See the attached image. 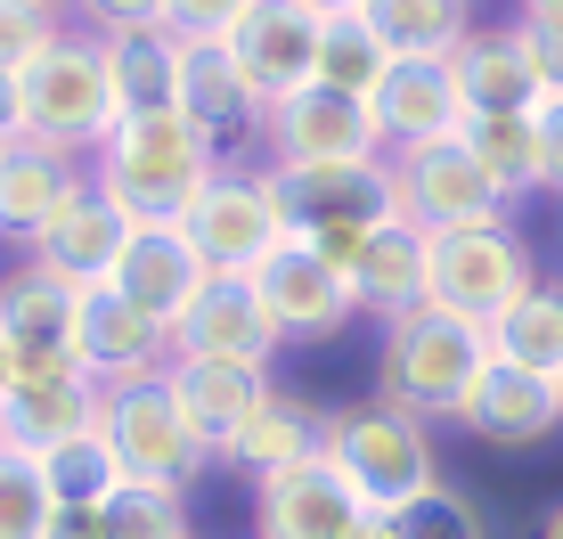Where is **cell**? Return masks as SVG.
Instances as JSON below:
<instances>
[{"label":"cell","instance_id":"obj_1","mask_svg":"<svg viewBox=\"0 0 563 539\" xmlns=\"http://www.w3.org/2000/svg\"><path fill=\"white\" fill-rule=\"evenodd\" d=\"M221 164H229L221 140H212L197 114L164 107V114H131L99 147V188L131 221H188V205L212 188Z\"/></svg>","mask_w":563,"mask_h":539},{"label":"cell","instance_id":"obj_2","mask_svg":"<svg viewBox=\"0 0 563 539\" xmlns=\"http://www.w3.org/2000/svg\"><path fill=\"white\" fill-rule=\"evenodd\" d=\"M482 369H490V327L441 311V302L400 311L384 327V343H376V393L400 400V409L424 417V426H441V417L457 426V409L482 384Z\"/></svg>","mask_w":563,"mask_h":539},{"label":"cell","instance_id":"obj_3","mask_svg":"<svg viewBox=\"0 0 563 539\" xmlns=\"http://www.w3.org/2000/svg\"><path fill=\"white\" fill-rule=\"evenodd\" d=\"M319 450L335 458V466H343V483H352L376 515H409L424 491H441L433 426H424V417H409L400 400H384V393L327 409Z\"/></svg>","mask_w":563,"mask_h":539},{"label":"cell","instance_id":"obj_4","mask_svg":"<svg viewBox=\"0 0 563 539\" xmlns=\"http://www.w3.org/2000/svg\"><path fill=\"white\" fill-rule=\"evenodd\" d=\"M16 82H25V140H42V147L99 156L123 131L114 74H107V33H57V50H42Z\"/></svg>","mask_w":563,"mask_h":539},{"label":"cell","instance_id":"obj_5","mask_svg":"<svg viewBox=\"0 0 563 539\" xmlns=\"http://www.w3.org/2000/svg\"><path fill=\"white\" fill-rule=\"evenodd\" d=\"M188 238L212 262V278H262L269 262L295 245V221H286V197L269 180V164H221L212 188L188 205Z\"/></svg>","mask_w":563,"mask_h":539},{"label":"cell","instance_id":"obj_6","mask_svg":"<svg viewBox=\"0 0 563 539\" xmlns=\"http://www.w3.org/2000/svg\"><path fill=\"white\" fill-rule=\"evenodd\" d=\"M539 286L531 245L515 221H474V229H441L433 238V302L474 327H498L522 295Z\"/></svg>","mask_w":563,"mask_h":539},{"label":"cell","instance_id":"obj_7","mask_svg":"<svg viewBox=\"0 0 563 539\" xmlns=\"http://www.w3.org/2000/svg\"><path fill=\"white\" fill-rule=\"evenodd\" d=\"M107 450L123 458V483H155V491H188L212 466V450L197 441V426H188L172 376L114 384L107 393Z\"/></svg>","mask_w":563,"mask_h":539},{"label":"cell","instance_id":"obj_8","mask_svg":"<svg viewBox=\"0 0 563 539\" xmlns=\"http://www.w3.org/2000/svg\"><path fill=\"white\" fill-rule=\"evenodd\" d=\"M262 147L269 172H302V164H384V123L367 99H343V90H295L262 114Z\"/></svg>","mask_w":563,"mask_h":539},{"label":"cell","instance_id":"obj_9","mask_svg":"<svg viewBox=\"0 0 563 539\" xmlns=\"http://www.w3.org/2000/svg\"><path fill=\"white\" fill-rule=\"evenodd\" d=\"M278 180V197H286V221H295V238L310 245H352L367 238L376 221H393L400 213V180H393V164H302V172H269Z\"/></svg>","mask_w":563,"mask_h":539},{"label":"cell","instance_id":"obj_10","mask_svg":"<svg viewBox=\"0 0 563 539\" xmlns=\"http://www.w3.org/2000/svg\"><path fill=\"white\" fill-rule=\"evenodd\" d=\"M74 327H82V286L57 278L49 262L25 254L9 278H0V343L16 352V384L82 369V352H74Z\"/></svg>","mask_w":563,"mask_h":539},{"label":"cell","instance_id":"obj_11","mask_svg":"<svg viewBox=\"0 0 563 539\" xmlns=\"http://www.w3.org/2000/svg\"><path fill=\"white\" fill-rule=\"evenodd\" d=\"M367 515L376 507L343 483V466L327 450L254 483V539H367Z\"/></svg>","mask_w":563,"mask_h":539},{"label":"cell","instance_id":"obj_12","mask_svg":"<svg viewBox=\"0 0 563 539\" xmlns=\"http://www.w3.org/2000/svg\"><path fill=\"white\" fill-rule=\"evenodd\" d=\"M393 180H400V213L417 229H474V221H507V197L498 180L474 164L465 140H424V147H393Z\"/></svg>","mask_w":563,"mask_h":539},{"label":"cell","instance_id":"obj_13","mask_svg":"<svg viewBox=\"0 0 563 539\" xmlns=\"http://www.w3.org/2000/svg\"><path fill=\"white\" fill-rule=\"evenodd\" d=\"M90 188H99L90 156H66V147H42V140L0 147V238L33 254V245H42L49 229L90 197Z\"/></svg>","mask_w":563,"mask_h":539},{"label":"cell","instance_id":"obj_14","mask_svg":"<svg viewBox=\"0 0 563 539\" xmlns=\"http://www.w3.org/2000/svg\"><path fill=\"white\" fill-rule=\"evenodd\" d=\"M286 352V327L269 319L254 278H212L188 319L172 327V360H221V369H269Z\"/></svg>","mask_w":563,"mask_h":539},{"label":"cell","instance_id":"obj_15","mask_svg":"<svg viewBox=\"0 0 563 539\" xmlns=\"http://www.w3.org/2000/svg\"><path fill=\"white\" fill-rule=\"evenodd\" d=\"M335 262H343V278H352L360 311L384 319V327H393L400 311H417V302H433V229H417L409 213H393V221L367 229V238L335 245Z\"/></svg>","mask_w":563,"mask_h":539},{"label":"cell","instance_id":"obj_16","mask_svg":"<svg viewBox=\"0 0 563 539\" xmlns=\"http://www.w3.org/2000/svg\"><path fill=\"white\" fill-rule=\"evenodd\" d=\"M254 286H262L269 319L286 327V343H335L343 327L360 319V295H352V278H343V262L319 254L310 238H295Z\"/></svg>","mask_w":563,"mask_h":539},{"label":"cell","instance_id":"obj_17","mask_svg":"<svg viewBox=\"0 0 563 539\" xmlns=\"http://www.w3.org/2000/svg\"><path fill=\"white\" fill-rule=\"evenodd\" d=\"M74 352H82L90 384H147L172 369V327H155L123 286H82V327H74Z\"/></svg>","mask_w":563,"mask_h":539},{"label":"cell","instance_id":"obj_18","mask_svg":"<svg viewBox=\"0 0 563 539\" xmlns=\"http://www.w3.org/2000/svg\"><path fill=\"white\" fill-rule=\"evenodd\" d=\"M319 42H327V16L319 9H302V0H254V16L238 25V42H229V50H238V66L254 74L262 114L319 82Z\"/></svg>","mask_w":563,"mask_h":539},{"label":"cell","instance_id":"obj_19","mask_svg":"<svg viewBox=\"0 0 563 539\" xmlns=\"http://www.w3.org/2000/svg\"><path fill=\"white\" fill-rule=\"evenodd\" d=\"M107 286H123V295L140 302L155 327H180V319H188V302H197L205 286H212V262L197 254V238H188L180 221H140Z\"/></svg>","mask_w":563,"mask_h":539},{"label":"cell","instance_id":"obj_20","mask_svg":"<svg viewBox=\"0 0 563 539\" xmlns=\"http://www.w3.org/2000/svg\"><path fill=\"white\" fill-rule=\"evenodd\" d=\"M90 433H107V384H90L82 369L33 376V384H16V393L0 400V441H9L16 458H49V450L90 441Z\"/></svg>","mask_w":563,"mask_h":539},{"label":"cell","instance_id":"obj_21","mask_svg":"<svg viewBox=\"0 0 563 539\" xmlns=\"http://www.w3.org/2000/svg\"><path fill=\"white\" fill-rule=\"evenodd\" d=\"M555 426H563V393H555L548 376L507 369V360H490L482 384L465 393V409H457V433L490 441V450H539Z\"/></svg>","mask_w":563,"mask_h":539},{"label":"cell","instance_id":"obj_22","mask_svg":"<svg viewBox=\"0 0 563 539\" xmlns=\"http://www.w3.org/2000/svg\"><path fill=\"white\" fill-rule=\"evenodd\" d=\"M457 90L474 114H539L548 107V82H539V57H531V25H474V42L457 57Z\"/></svg>","mask_w":563,"mask_h":539},{"label":"cell","instance_id":"obj_23","mask_svg":"<svg viewBox=\"0 0 563 539\" xmlns=\"http://www.w3.org/2000/svg\"><path fill=\"white\" fill-rule=\"evenodd\" d=\"M465 90H457V66L450 57H400L376 90V123H384V147H424V140H457L465 131Z\"/></svg>","mask_w":563,"mask_h":539},{"label":"cell","instance_id":"obj_24","mask_svg":"<svg viewBox=\"0 0 563 539\" xmlns=\"http://www.w3.org/2000/svg\"><path fill=\"white\" fill-rule=\"evenodd\" d=\"M172 393H180V409H188V426H197V441L212 458H229V441L245 433V417L269 400V369H221V360H172Z\"/></svg>","mask_w":563,"mask_h":539},{"label":"cell","instance_id":"obj_25","mask_svg":"<svg viewBox=\"0 0 563 539\" xmlns=\"http://www.w3.org/2000/svg\"><path fill=\"white\" fill-rule=\"evenodd\" d=\"M180 114H197L221 147L238 131H262V90L229 42H180Z\"/></svg>","mask_w":563,"mask_h":539},{"label":"cell","instance_id":"obj_26","mask_svg":"<svg viewBox=\"0 0 563 539\" xmlns=\"http://www.w3.org/2000/svg\"><path fill=\"white\" fill-rule=\"evenodd\" d=\"M131 229H140V221H131L107 188H90V197L33 245V262H49L57 278H74V286H107L114 262H123V245H131Z\"/></svg>","mask_w":563,"mask_h":539},{"label":"cell","instance_id":"obj_27","mask_svg":"<svg viewBox=\"0 0 563 539\" xmlns=\"http://www.w3.org/2000/svg\"><path fill=\"white\" fill-rule=\"evenodd\" d=\"M319 433H327V409H319V400H302L295 384H269V400L245 417V433L229 441V466H245V474L262 483V474L310 458V450H319Z\"/></svg>","mask_w":563,"mask_h":539},{"label":"cell","instance_id":"obj_28","mask_svg":"<svg viewBox=\"0 0 563 539\" xmlns=\"http://www.w3.org/2000/svg\"><path fill=\"white\" fill-rule=\"evenodd\" d=\"M360 25L384 42V57H457L474 42V16H465V0H367Z\"/></svg>","mask_w":563,"mask_h":539},{"label":"cell","instance_id":"obj_29","mask_svg":"<svg viewBox=\"0 0 563 539\" xmlns=\"http://www.w3.org/2000/svg\"><path fill=\"white\" fill-rule=\"evenodd\" d=\"M465 147H474V164L498 180V197L522 205L548 188V147H539V114H465L457 131Z\"/></svg>","mask_w":563,"mask_h":539},{"label":"cell","instance_id":"obj_30","mask_svg":"<svg viewBox=\"0 0 563 539\" xmlns=\"http://www.w3.org/2000/svg\"><path fill=\"white\" fill-rule=\"evenodd\" d=\"M107 74H114V107L131 114H164L180 107V42L172 33H114L107 42Z\"/></svg>","mask_w":563,"mask_h":539},{"label":"cell","instance_id":"obj_31","mask_svg":"<svg viewBox=\"0 0 563 539\" xmlns=\"http://www.w3.org/2000/svg\"><path fill=\"white\" fill-rule=\"evenodd\" d=\"M490 360H507L522 376H548V384L563 376V286L555 278H539L531 295L490 327Z\"/></svg>","mask_w":563,"mask_h":539},{"label":"cell","instance_id":"obj_32","mask_svg":"<svg viewBox=\"0 0 563 539\" xmlns=\"http://www.w3.org/2000/svg\"><path fill=\"white\" fill-rule=\"evenodd\" d=\"M384 74H393V57L384 42L360 25V16H327V42H319V90H343V99H367L376 107Z\"/></svg>","mask_w":563,"mask_h":539},{"label":"cell","instance_id":"obj_33","mask_svg":"<svg viewBox=\"0 0 563 539\" xmlns=\"http://www.w3.org/2000/svg\"><path fill=\"white\" fill-rule=\"evenodd\" d=\"M42 466V483L57 507H107L114 483H123V458L107 450V433H90V441H66V450H49V458H33Z\"/></svg>","mask_w":563,"mask_h":539},{"label":"cell","instance_id":"obj_34","mask_svg":"<svg viewBox=\"0 0 563 539\" xmlns=\"http://www.w3.org/2000/svg\"><path fill=\"white\" fill-rule=\"evenodd\" d=\"M99 539H197L188 531V491L114 483V498L99 507Z\"/></svg>","mask_w":563,"mask_h":539},{"label":"cell","instance_id":"obj_35","mask_svg":"<svg viewBox=\"0 0 563 539\" xmlns=\"http://www.w3.org/2000/svg\"><path fill=\"white\" fill-rule=\"evenodd\" d=\"M57 515H66V507L49 498L42 466L16 458V450H0V539H49Z\"/></svg>","mask_w":563,"mask_h":539},{"label":"cell","instance_id":"obj_36","mask_svg":"<svg viewBox=\"0 0 563 539\" xmlns=\"http://www.w3.org/2000/svg\"><path fill=\"white\" fill-rule=\"evenodd\" d=\"M42 50H57V16L33 9V0H0V66L25 74Z\"/></svg>","mask_w":563,"mask_h":539},{"label":"cell","instance_id":"obj_37","mask_svg":"<svg viewBox=\"0 0 563 539\" xmlns=\"http://www.w3.org/2000/svg\"><path fill=\"white\" fill-rule=\"evenodd\" d=\"M409 539H482V515H474V498H465L457 483H441V491H424L409 515Z\"/></svg>","mask_w":563,"mask_h":539},{"label":"cell","instance_id":"obj_38","mask_svg":"<svg viewBox=\"0 0 563 539\" xmlns=\"http://www.w3.org/2000/svg\"><path fill=\"white\" fill-rule=\"evenodd\" d=\"M245 16H254V0H172L164 33L172 42H238Z\"/></svg>","mask_w":563,"mask_h":539},{"label":"cell","instance_id":"obj_39","mask_svg":"<svg viewBox=\"0 0 563 539\" xmlns=\"http://www.w3.org/2000/svg\"><path fill=\"white\" fill-rule=\"evenodd\" d=\"M74 9L90 16V25L107 33H164V16H172V0H74Z\"/></svg>","mask_w":563,"mask_h":539},{"label":"cell","instance_id":"obj_40","mask_svg":"<svg viewBox=\"0 0 563 539\" xmlns=\"http://www.w3.org/2000/svg\"><path fill=\"white\" fill-rule=\"evenodd\" d=\"M531 57H539V82H548V99H563V25H531Z\"/></svg>","mask_w":563,"mask_h":539},{"label":"cell","instance_id":"obj_41","mask_svg":"<svg viewBox=\"0 0 563 539\" xmlns=\"http://www.w3.org/2000/svg\"><path fill=\"white\" fill-rule=\"evenodd\" d=\"M539 147H548V188L563 197V99L539 107Z\"/></svg>","mask_w":563,"mask_h":539},{"label":"cell","instance_id":"obj_42","mask_svg":"<svg viewBox=\"0 0 563 539\" xmlns=\"http://www.w3.org/2000/svg\"><path fill=\"white\" fill-rule=\"evenodd\" d=\"M16 140H25V82L0 66V147H16Z\"/></svg>","mask_w":563,"mask_h":539},{"label":"cell","instance_id":"obj_43","mask_svg":"<svg viewBox=\"0 0 563 539\" xmlns=\"http://www.w3.org/2000/svg\"><path fill=\"white\" fill-rule=\"evenodd\" d=\"M522 25H563V0H515Z\"/></svg>","mask_w":563,"mask_h":539},{"label":"cell","instance_id":"obj_44","mask_svg":"<svg viewBox=\"0 0 563 539\" xmlns=\"http://www.w3.org/2000/svg\"><path fill=\"white\" fill-rule=\"evenodd\" d=\"M367 539H409V524L400 515H367Z\"/></svg>","mask_w":563,"mask_h":539},{"label":"cell","instance_id":"obj_45","mask_svg":"<svg viewBox=\"0 0 563 539\" xmlns=\"http://www.w3.org/2000/svg\"><path fill=\"white\" fill-rule=\"evenodd\" d=\"M302 9H319V16H360L367 0H302Z\"/></svg>","mask_w":563,"mask_h":539},{"label":"cell","instance_id":"obj_46","mask_svg":"<svg viewBox=\"0 0 563 539\" xmlns=\"http://www.w3.org/2000/svg\"><path fill=\"white\" fill-rule=\"evenodd\" d=\"M9 393H16V352L0 343V400H9Z\"/></svg>","mask_w":563,"mask_h":539},{"label":"cell","instance_id":"obj_47","mask_svg":"<svg viewBox=\"0 0 563 539\" xmlns=\"http://www.w3.org/2000/svg\"><path fill=\"white\" fill-rule=\"evenodd\" d=\"M539 539H563V498H555L548 515H539Z\"/></svg>","mask_w":563,"mask_h":539},{"label":"cell","instance_id":"obj_48","mask_svg":"<svg viewBox=\"0 0 563 539\" xmlns=\"http://www.w3.org/2000/svg\"><path fill=\"white\" fill-rule=\"evenodd\" d=\"M33 9H49V16H57V9H66V0H33Z\"/></svg>","mask_w":563,"mask_h":539},{"label":"cell","instance_id":"obj_49","mask_svg":"<svg viewBox=\"0 0 563 539\" xmlns=\"http://www.w3.org/2000/svg\"><path fill=\"white\" fill-rule=\"evenodd\" d=\"M555 393H563V376H555Z\"/></svg>","mask_w":563,"mask_h":539},{"label":"cell","instance_id":"obj_50","mask_svg":"<svg viewBox=\"0 0 563 539\" xmlns=\"http://www.w3.org/2000/svg\"><path fill=\"white\" fill-rule=\"evenodd\" d=\"M0 450H9V441H0Z\"/></svg>","mask_w":563,"mask_h":539}]
</instances>
